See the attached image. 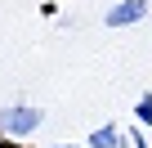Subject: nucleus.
Wrapping results in <instances>:
<instances>
[{
	"label": "nucleus",
	"instance_id": "nucleus-1",
	"mask_svg": "<svg viewBox=\"0 0 152 148\" xmlns=\"http://www.w3.org/2000/svg\"><path fill=\"white\" fill-rule=\"evenodd\" d=\"M40 121H45V112L36 103H9V108H0V135L5 139H27Z\"/></svg>",
	"mask_w": 152,
	"mask_h": 148
},
{
	"label": "nucleus",
	"instance_id": "nucleus-2",
	"mask_svg": "<svg viewBox=\"0 0 152 148\" xmlns=\"http://www.w3.org/2000/svg\"><path fill=\"white\" fill-rule=\"evenodd\" d=\"M143 14H148V0H121V5L107 9L103 23H107V27H130V23H139Z\"/></svg>",
	"mask_w": 152,
	"mask_h": 148
},
{
	"label": "nucleus",
	"instance_id": "nucleus-3",
	"mask_svg": "<svg viewBox=\"0 0 152 148\" xmlns=\"http://www.w3.org/2000/svg\"><path fill=\"white\" fill-rule=\"evenodd\" d=\"M121 144H125V135H121L112 121H103V126H99V130L85 139V148H121Z\"/></svg>",
	"mask_w": 152,
	"mask_h": 148
},
{
	"label": "nucleus",
	"instance_id": "nucleus-4",
	"mask_svg": "<svg viewBox=\"0 0 152 148\" xmlns=\"http://www.w3.org/2000/svg\"><path fill=\"white\" fill-rule=\"evenodd\" d=\"M134 117H139V126H152V94H139V103H134Z\"/></svg>",
	"mask_w": 152,
	"mask_h": 148
},
{
	"label": "nucleus",
	"instance_id": "nucleus-5",
	"mask_svg": "<svg viewBox=\"0 0 152 148\" xmlns=\"http://www.w3.org/2000/svg\"><path fill=\"white\" fill-rule=\"evenodd\" d=\"M125 139H130V144H134V148H148V139H143V130H139V126H134V130H130V135H125Z\"/></svg>",
	"mask_w": 152,
	"mask_h": 148
},
{
	"label": "nucleus",
	"instance_id": "nucleus-6",
	"mask_svg": "<svg viewBox=\"0 0 152 148\" xmlns=\"http://www.w3.org/2000/svg\"><path fill=\"white\" fill-rule=\"evenodd\" d=\"M54 148H85V144H54Z\"/></svg>",
	"mask_w": 152,
	"mask_h": 148
},
{
	"label": "nucleus",
	"instance_id": "nucleus-7",
	"mask_svg": "<svg viewBox=\"0 0 152 148\" xmlns=\"http://www.w3.org/2000/svg\"><path fill=\"white\" fill-rule=\"evenodd\" d=\"M5 148H18V139H9V144H5Z\"/></svg>",
	"mask_w": 152,
	"mask_h": 148
}]
</instances>
